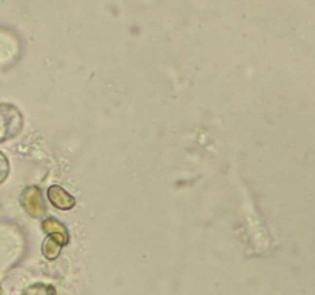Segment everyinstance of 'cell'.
Returning a JSON list of instances; mask_svg holds the SVG:
<instances>
[{"label":"cell","mask_w":315,"mask_h":295,"mask_svg":"<svg viewBox=\"0 0 315 295\" xmlns=\"http://www.w3.org/2000/svg\"><path fill=\"white\" fill-rule=\"evenodd\" d=\"M54 189H56V192L58 194V199H57V197H49V200L53 202V204H54V206H57V208L63 209V211L71 209L73 206H74V199H73V195H71V194H68L65 189H62L60 186H54Z\"/></svg>","instance_id":"6da1fadb"}]
</instances>
